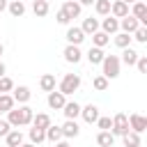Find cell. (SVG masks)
Wrapping results in <instances>:
<instances>
[{"instance_id":"obj_1","label":"cell","mask_w":147,"mask_h":147,"mask_svg":"<svg viewBox=\"0 0 147 147\" xmlns=\"http://www.w3.org/2000/svg\"><path fill=\"white\" fill-rule=\"evenodd\" d=\"M32 108L30 106H25V103H21L18 108H11V110H7V122L11 124V129L14 126H28V124H32Z\"/></svg>"},{"instance_id":"obj_2","label":"cell","mask_w":147,"mask_h":147,"mask_svg":"<svg viewBox=\"0 0 147 147\" xmlns=\"http://www.w3.org/2000/svg\"><path fill=\"white\" fill-rule=\"evenodd\" d=\"M119 64H122V62H119L117 55H106V57L101 60V69H103L101 74H103L108 80H113V78L119 76Z\"/></svg>"},{"instance_id":"obj_3","label":"cell","mask_w":147,"mask_h":147,"mask_svg":"<svg viewBox=\"0 0 147 147\" xmlns=\"http://www.w3.org/2000/svg\"><path fill=\"white\" fill-rule=\"evenodd\" d=\"M78 87H80V76H78V74H64L62 80H60V85H57V90H60L64 96L78 92Z\"/></svg>"},{"instance_id":"obj_4","label":"cell","mask_w":147,"mask_h":147,"mask_svg":"<svg viewBox=\"0 0 147 147\" xmlns=\"http://www.w3.org/2000/svg\"><path fill=\"white\" fill-rule=\"evenodd\" d=\"M126 131H131V129H129V119H126V115H124V113H117V115L113 117L110 133H113V136H124Z\"/></svg>"},{"instance_id":"obj_5","label":"cell","mask_w":147,"mask_h":147,"mask_svg":"<svg viewBox=\"0 0 147 147\" xmlns=\"http://www.w3.org/2000/svg\"><path fill=\"white\" fill-rule=\"evenodd\" d=\"M126 119H129V129L136 131V133H142V131L147 129V117L140 115V113H131Z\"/></svg>"},{"instance_id":"obj_6","label":"cell","mask_w":147,"mask_h":147,"mask_svg":"<svg viewBox=\"0 0 147 147\" xmlns=\"http://www.w3.org/2000/svg\"><path fill=\"white\" fill-rule=\"evenodd\" d=\"M64 37H67V44H74V46H80V44L85 41V32H83L78 25H69Z\"/></svg>"},{"instance_id":"obj_7","label":"cell","mask_w":147,"mask_h":147,"mask_svg":"<svg viewBox=\"0 0 147 147\" xmlns=\"http://www.w3.org/2000/svg\"><path fill=\"white\" fill-rule=\"evenodd\" d=\"M99 30H103L106 34H115V32H119V18H115V16H103V21L99 23Z\"/></svg>"},{"instance_id":"obj_8","label":"cell","mask_w":147,"mask_h":147,"mask_svg":"<svg viewBox=\"0 0 147 147\" xmlns=\"http://www.w3.org/2000/svg\"><path fill=\"white\" fill-rule=\"evenodd\" d=\"M46 103H48V108H51V110H62V106L67 103V96H64L60 90H57V92L53 90V92H48V99H46Z\"/></svg>"},{"instance_id":"obj_9","label":"cell","mask_w":147,"mask_h":147,"mask_svg":"<svg viewBox=\"0 0 147 147\" xmlns=\"http://www.w3.org/2000/svg\"><path fill=\"white\" fill-rule=\"evenodd\" d=\"M138 28H140V21H138L136 16L126 14L124 18H119V30H122V32H129V34H133Z\"/></svg>"},{"instance_id":"obj_10","label":"cell","mask_w":147,"mask_h":147,"mask_svg":"<svg viewBox=\"0 0 147 147\" xmlns=\"http://www.w3.org/2000/svg\"><path fill=\"white\" fill-rule=\"evenodd\" d=\"M64 60L69 62V64H78L80 60H83V53H80V46H74V44H67V48H64Z\"/></svg>"},{"instance_id":"obj_11","label":"cell","mask_w":147,"mask_h":147,"mask_svg":"<svg viewBox=\"0 0 147 147\" xmlns=\"http://www.w3.org/2000/svg\"><path fill=\"white\" fill-rule=\"evenodd\" d=\"M11 96H14V101L16 103H28L30 99H32V92H30V87L28 85H14V90H11Z\"/></svg>"},{"instance_id":"obj_12","label":"cell","mask_w":147,"mask_h":147,"mask_svg":"<svg viewBox=\"0 0 147 147\" xmlns=\"http://www.w3.org/2000/svg\"><path fill=\"white\" fill-rule=\"evenodd\" d=\"M131 16H136L140 21V25H147V5L142 0H136L131 7Z\"/></svg>"},{"instance_id":"obj_13","label":"cell","mask_w":147,"mask_h":147,"mask_svg":"<svg viewBox=\"0 0 147 147\" xmlns=\"http://www.w3.org/2000/svg\"><path fill=\"white\" fill-rule=\"evenodd\" d=\"M62 11H64L69 18H78L80 11H83V7L78 5V0H64V2H62Z\"/></svg>"},{"instance_id":"obj_14","label":"cell","mask_w":147,"mask_h":147,"mask_svg":"<svg viewBox=\"0 0 147 147\" xmlns=\"http://www.w3.org/2000/svg\"><path fill=\"white\" fill-rule=\"evenodd\" d=\"M60 129H62V138H78V133H80V126L76 119H67Z\"/></svg>"},{"instance_id":"obj_15","label":"cell","mask_w":147,"mask_h":147,"mask_svg":"<svg viewBox=\"0 0 147 147\" xmlns=\"http://www.w3.org/2000/svg\"><path fill=\"white\" fill-rule=\"evenodd\" d=\"M80 117H83L87 124H94V122L99 119V108H96L94 103H87L85 108H80Z\"/></svg>"},{"instance_id":"obj_16","label":"cell","mask_w":147,"mask_h":147,"mask_svg":"<svg viewBox=\"0 0 147 147\" xmlns=\"http://www.w3.org/2000/svg\"><path fill=\"white\" fill-rule=\"evenodd\" d=\"M126 14H129V5H126V2H122V0L110 2V16H115V18H124Z\"/></svg>"},{"instance_id":"obj_17","label":"cell","mask_w":147,"mask_h":147,"mask_svg":"<svg viewBox=\"0 0 147 147\" xmlns=\"http://www.w3.org/2000/svg\"><path fill=\"white\" fill-rule=\"evenodd\" d=\"M138 51H133L131 46H126V48H122V57H119V62H124L126 67H133L136 64V60H138Z\"/></svg>"},{"instance_id":"obj_18","label":"cell","mask_w":147,"mask_h":147,"mask_svg":"<svg viewBox=\"0 0 147 147\" xmlns=\"http://www.w3.org/2000/svg\"><path fill=\"white\" fill-rule=\"evenodd\" d=\"M55 85H57L55 74H44V76L39 78V87H41L44 92H53V90H55Z\"/></svg>"},{"instance_id":"obj_19","label":"cell","mask_w":147,"mask_h":147,"mask_svg":"<svg viewBox=\"0 0 147 147\" xmlns=\"http://www.w3.org/2000/svg\"><path fill=\"white\" fill-rule=\"evenodd\" d=\"M62 113H64L67 119H76V117L80 115V106H78L76 101H67V103L62 106Z\"/></svg>"},{"instance_id":"obj_20","label":"cell","mask_w":147,"mask_h":147,"mask_svg":"<svg viewBox=\"0 0 147 147\" xmlns=\"http://www.w3.org/2000/svg\"><path fill=\"white\" fill-rule=\"evenodd\" d=\"M7 9H9V14H11L14 18H21V16L25 14V5H23V0H11V2H7Z\"/></svg>"},{"instance_id":"obj_21","label":"cell","mask_w":147,"mask_h":147,"mask_svg":"<svg viewBox=\"0 0 147 147\" xmlns=\"http://www.w3.org/2000/svg\"><path fill=\"white\" fill-rule=\"evenodd\" d=\"M32 11H34V16H37V18H44V16L51 11L48 0H34V2H32Z\"/></svg>"},{"instance_id":"obj_22","label":"cell","mask_w":147,"mask_h":147,"mask_svg":"<svg viewBox=\"0 0 147 147\" xmlns=\"http://www.w3.org/2000/svg\"><path fill=\"white\" fill-rule=\"evenodd\" d=\"M103 57H106V53H103V48H99V46H92V48L87 51V62H90V64H101Z\"/></svg>"},{"instance_id":"obj_23","label":"cell","mask_w":147,"mask_h":147,"mask_svg":"<svg viewBox=\"0 0 147 147\" xmlns=\"http://www.w3.org/2000/svg\"><path fill=\"white\" fill-rule=\"evenodd\" d=\"M5 142H7V147H18V145L23 142V133H21L18 129H11V131L5 136Z\"/></svg>"},{"instance_id":"obj_24","label":"cell","mask_w":147,"mask_h":147,"mask_svg":"<svg viewBox=\"0 0 147 147\" xmlns=\"http://www.w3.org/2000/svg\"><path fill=\"white\" fill-rule=\"evenodd\" d=\"M96 145L99 147H113L115 145V136L110 131H99L96 133Z\"/></svg>"},{"instance_id":"obj_25","label":"cell","mask_w":147,"mask_h":147,"mask_svg":"<svg viewBox=\"0 0 147 147\" xmlns=\"http://www.w3.org/2000/svg\"><path fill=\"white\" fill-rule=\"evenodd\" d=\"M80 30L85 32V37H87V34H94V32L99 30V18H92V16H87V18L83 21Z\"/></svg>"},{"instance_id":"obj_26","label":"cell","mask_w":147,"mask_h":147,"mask_svg":"<svg viewBox=\"0 0 147 147\" xmlns=\"http://www.w3.org/2000/svg\"><path fill=\"white\" fill-rule=\"evenodd\" d=\"M32 126H37V129H48L51 126V117L46 115V113H37V115H32Z\"/></svg>"},{"instance_id":"obj_27","label":"cell","mask_w":147,"mask_h":147,"mask_svg":"<svg viewBox=\"0 0 147 147\" xmlns=\"http://www.w3.org/2000/svg\"><path fill=\"white\" fill-rule=\"evenodd\" d=\"M108 41H110V34H106L103 30H96V32L92 34V46L103 48V46H108Z\"/></svg>"},{"instance_id":"obj_28","label":"cell","mask_w":147,"mask_h":147,"mask_svg":"<svg viewBox=\"0 0 147 147\" xmlns=\"http://www.w3.org/2000/svg\"><path fill=\"white\" fill-rule=\"evenodd\" d=\"M122 140H124V147H140V133H136V131H126L122 136Z\"/></svg>"},{"instance_id":"obj_29","label":"cell","mask_w":147,"mask_h":147,"mask_svg":"<svg viewBox=\"0 0 147 147\" xmlns=\"http://www.w3.org/2000/svg\"><path fill=\"white\" fill-rule=\"evenodd\" d=\"M28 136H30V142H32V145H39V142L46 140V131H44V129H37V126H32V129L28 131Z\"/></svg>"},{"instance_id":"obj_30","label":"cell","mask_w":147,"mask_h":147,"mask_svg":"<svg viewBox=\"0 0 147 147\" xmlns=\"http://www.w3.org/2000/svg\"><path fill=\"white\" fill-rule=\"evenodd\" d=\"M115 46L117 48H126V46H131V34L129 32H115Z\"/></svg>"},{"instance_id":"obj_31","label":"cell","mask_w":147,"mask_h":147,"mask_svg":"<svg viewBox=\"0 0 147 147\" xmlns=\"http://www.w3.org/2000/svg\"><path fill=\"white\" fill-rule=\"evenodd\" d=\"M14 96L9 94V92H5V94H0V113H7V110H11L14 108Z\"/></svg>"},{"instance_id":"obj_32","label":"cell","mask_w":147,"mask_h":147,"mask_svg":"<svg viewBox=\"0 0 147 147\" xmlns=\"http://www.w3.org/2000/svg\"><path fill=\"white\" fill-rule=\"evenodd\" d=\"M46 140H48V142H57V140H62V129L51 124V126L46 129Z\"/></svg>"},{"instance_id":"obj_33","label":"cell","mask_w":147,"mask_h":147,"mask_svg":"<svg viewBox=\"0 0 147 147\" xmlns=\"http://www.w3.org/2000/svg\"><path fill=\"white\" fill-rule=\"evenodd\" d=\"M94 11L99 16H108L110 14V0H94Z\"/></svg>"},{"instance_id":"obj_34","label":"cell","mask_w":147,"mask_h":147,"mask_svg":"<svg viewBox=\"0 0 147 147\" xmlns=\"http://www.w3.org/2000/svg\"><path fill=\"white\" fill-rule=\"evenodd\" d=\"M92 87H94L96 92H106V90H108V78H106L103 74L94 76V80H92Z\"/></svg>"},{"instance_id":"obj_35","label":"cell","mask_w":147,"mask_h":147,"mask_svg":"<svg viewBox=\"0 0 147 147\" xmlns=\"http://www.w3.org/2000/svg\"><path fill=\"white\" fill-rule=\"evenodd\" d=\"M11 90H14V80H11L9 76H2V78H0V94L11 92Z\"/></svg>"},{"instance_id":"obj_36","label":"cell","mask_w":147,"mask_h":147,"mask_svg":"<svg viewBox=\"0 0 147 147\" xmlns=\"http://www.w3.org/2000/svg\"><path fill=\"white\" fill-rule=\"evenodd\" d=\"M131 39H136V41L145 44V41H147V28H145V25H140V28H138V30L131 34Z\"/></svg>"},{"instance_id":"obj_37","label":"cell","mask_w":147,"mask_h":147,"mask_svg":"<svg viewBox=\"0 0 147 147\" xmlns=\"http://www.w3.org/2000/svg\"><path fill=\"white\" fill-rule=\"evenodd\" d=\"M94 124H96L101 131H110V126H113V119H110V117H101V115H99V119H96Z\"/></svg>"},{"instance_id":"obj_38","label":"cell","mask_w":147,"mask_h":147,"mask_svg":"<svg viewBox=\"0 0 147 147\" xmlns=\"http://www.w3.org/2000/svg\"><path fill=\"white\" fill-rule=\"evenodd\" d=\"M140 74H145L147 71V55H138V60H136V64H133Z\"/></svg>"},{"instance_id":"obj_39","label":"cell","mask_w":147,"mask_h":147,"mask_svg":"<svg viewBox=\"0 0 147 147\" xmlns=\"http://www.w3.org/2000/svg\"><path fill=\"white\" fill-rule=\"evenodd\" d=\"M55 18H57V23H60V25H69V23H71V18H69V16H67V14L62 11V9H57Z\"/></svg>"},{"instance_id":"obj_40","label":"cell","mask_w":147,"mask_h":147,"mask_svg":"<svg viewBox=\"0 0 147 147\" xmlns=\"http://www.w3.org/2000/svg\"><path fill=\"white\" fill-rule=\"evenodd\" d=\"M9 131H11V124H9L7 119H2V117H0V138H5Z\"/></svg>"},{"instance_id":"obj_41","label":"cell","mask_w":147,"mask_h":147,"mask_svg":"<svg viewBox=\"0 0 147 147\" xmlns=\"http://www.w3.org/2000/svg\"><path fill=\"white\" fill-rule=\"evenodd\" d=\"M78 5L80 7H90V5H94V0H78Z\"/></svg>"},{"instance_id":"obj_42","label":"cell","mask_w":147,"mask_h":147,"mask_svg":"<svg viewBox=\"0 0 147 147\" xmlns=\"http://www.w3.org/2000/svg\"><path fill=\"white\" fill-rule=\"evenodd\" d=\"M53 145H55V147H71L67 140H57V142H53Z\"/></svg>"},{"instance_id":"obj_43","label":"cell","mask_w":147,"mask_h":147,"mask_svg":"<svg viewBox=\"0 0 147 147\" xmlns=\"http://www.w3.org/2000/svg\"><path fill=\"white\" fill-rule=\"evenodd\" d=\"M5 71H7V67H5V62H2V60H0V78H2V76H5Z\"/></svg>"},{"instance_id":"obj_44","label":"cell","mask_w":147,"mask_h":147,"mask_svg":"<svg viewBox=\"0 0 147 147\" xmlns=\"http://www.w3.org/2000/svg\"><path fill=\"white\" fill-rule=\"evenodd\" d=\"M7 9V0H0V11H5Z\"/></svg>"},{"instance_id":"obj_45","label":"cell","mask_w":147,"mask_h":147,"mask_svg":"<svg viewBox=\"0 0 147 147\" xmlns=\"http://www.w3.org/2000/svg\"><path fill=\"white\" fill-rule=\"evenodd\" d=\"M18 147H37V145H32V142H21Z\"/></svg>"},{"instance_id":"obj_46","label":"cell","mask_w":147,"mask_h":147,"mask_svg":"<svg viewBox=\"0 0 147 147\" xmlns=\"http://www.w3.org/2000/svg\"><path fill=\"white\" fill-rule=\"evenodd\" d=\"M122 2H126V5H133V2H136V0H122Z\"/></svg>"},{"instance_id":"obj_47","label":"cell","mask_w":147,"mask_h":147,"mask_svg":"<svg viewBox=\"0 0 147 147\" xmlns=\"http://www.w3.org/2000/svg\"><path fill=\"white\" fill-rule=\"evenodd\" d=\"M2 53H5V46H2V44H0V55H2Z\"/></svg>"},{"instance_id":"obj_48","label":"cell","mask_w":147,"mask_h":147,"mask_svg":"<svg viewBox=\"0 0 147 147\" xmlns=\"http://www.w3.org/2000/svg\"><path fill=\"white\" fill-rule=\"evenodd\" d=\"M0 115H2V113H0Z\"/></svg>"},{"instance_id":"obj_49","label":"cell","mask_w":147,"mask_h":147,"mask_svg":"<svg viewBox=\"0 0 147 147\" xmlns=\"http://www.w3.org/2000/svg\"><path fill=\"white\" fill-rule=\"evenodd\" d=\"M62 2H64V0H62Z\"/></svg>"}]
</instances>
